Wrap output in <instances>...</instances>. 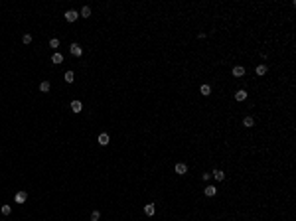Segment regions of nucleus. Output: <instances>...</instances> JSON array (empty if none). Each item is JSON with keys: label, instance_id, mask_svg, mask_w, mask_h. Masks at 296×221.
Instances as JSON below:
<instances>
[{"label": "nucleus", "instance_id": "1", "mask_svg": "<svg viewBox=\"0 0 296 221\" xmlns=\"http://www.w3.org/2000/svg\"><path fill=\"white\" fill-rule=\"evenodd\" d=\"M63 16H65V20H67V22H75L77 18H79V12H75V10H67L65 14H63Z\"/></svg>", "mask_w": 296, "mask_h": 221}, {"label": "nucleus", "instance_id": "2", "mask_svg": "<svg viewBox=\"0 0 296 221\" xmlns=\"http://www.w3.org/2000/svg\"><path fill=\"white\" fill-rule=\"evenodd\" d=\"M69 51H71L73 55H77V57H79V55H83V47H81L79 44H71V47H69Z\"/></svg>", "mask_w": 296, "mask_h": 221}, {"label": "nucleus", "instance_id": "3", "mask_svg": "<svg viewBox=\"0 0 296 221\" xmlns=\"http://www.w3.org/2000/svg\"><path fill=\"white\" fill-rule=\"evenodd\" d=\"M14 199H16V203H24V201L28 199V194H26V191H18V194L14 196Z\"/></svg>", "mask_w": 296, "mask_h": 221}, {"label": "nucleus", "instance_id": "4", "mask_svg": "<svg viewBox=\"0 0 296 221\" xmlns=\"http://www.w3.org/2000/svg\"><path fill=\"white\" fill-rule=\"evenodd\" d=\"M233 75H235V77H243V75H245V67L235 65L233 67Z\"/></svg>", "mask_w": 296, "mask_h": 221}, {"label": "nucleus", "instance_id": "5", "mask_svg": "<svg viewBox=\"0 0 296 221\" xmlns=\"http://www.w3.org/2000/svg\"><path fill=\"white\" fill-rule=\"evenodd\" d=\"M186 172H187V166L184 164V162L176 164V174H180V176H182V174H186Z\"/></svg>", "mask_w": 296, "mask_h": 221}, {"label": "nucleus", "instance_id": "6", "mask_svg": "<svg viewBox=\"0 0 296 221\" xmlns=\"http://www.w3.org/2000/svg\"><path fill=\"white\" fill-rule=\"evenodd\" d=\"M71 110H73V113H81V110H83L81 101H73V103H71Z\"/></svg>", "mask_w": 296, "mask_h": 221}, {"label": "nucleus", "instance_id": "7", "mask_svg": "<svg viewBox=\"0 0 296 221\" xmlns=\"http://www.w3.org/2000/svg\"><path fill=\"white\" fill-rule=\"evenodd\" d=\"M109 140H111L109 134H105V132L99 134V144H101V146H107V144H109Z\"/></svg>", "mask_w": 296, "mask_h": 221}, {"label": "nucleus", "instance_id": "8", "mask_svg": "<svg viewBox=\"0 0 296 221\" xmlns=\"http://www.w3.org/2000/svg\"><path fill=\"white\" fill-rule=\"evenodd\" d=\"M235 99H237V101H245V99H247V91H245V89H239V91L235 93Z\"/></svg>", "mask_w": 296, "mask_h": 221}, {"label": "nucleus", "instance_id": "9", "mask_svg": "<svg viewBox=\"0 0 296 221\" xmlns=\"http://www.w3.org/2000/svg\"><path fill=\"white\" fill-rule=\"evenodd\" d=\"M215 194H217V188H215V186H207V188H205V196H207V198H213Z\"/></svg>", "mask_w": 296, "mask_h": 221}, {"label": "nucleus", "instance_id": "10", "mask_svg": "<svg viewBox=\"0 0 296 221\" xmlns=\"http://www.w3.org/2000/svg\"><path fill=\"white\" fill-rule=\"evenodd\" d=\"M144 213H146V215H154V213H156V207H154V203H148V205H144Z\"/></svg>", "mask_w": 296, "mask_h": 221}, {"label": "nucleus", "instance_id": "11", "mask_svg": "<svg viewBox=\"0 0 296 221\" xmlns=\"http://www.w3.org/2000/svg\"><path fill=\"white\" fill-rule=\"evenodd\" d=\"M213 178H215L217 182H221V180H225V172H223V170H215V172H213Z\"/></svg>", "mask_w": 296, "mask_h": 221}, {"label": "nucleus", "instance_id": "12", "mask_svg": "<svg viewBox=\"0 0 296 221\" xmlns=\"http://www.w3.org/2000/svg\"><path fill=\"white\" fill-rule=\"evenodd\" d=\"M52 61H54V63H63V55H61V54H54V55H52Z\"/></svg>", "mask_w": 296, "mask_h": 221}, {"label": "nucleus", "instance_id": "13", "mask_svg": "<svg viewBox=\"0 0 296 221\" xmlns=\"http://www.w3.org/2000/svg\"><path fill=\"white\" fill-rule=\"evenodd\" d=\"M243 124H245L247 128H251L253 124H255V121H253V117H245V119H243Z\"/></svg>", "mask_w": 296, "mask_h": 221}, {"label": "nucleus", "instance_id": "14", "mask_svg": "<svg viewBox=\"0 0 296 221\" xmlns=\"http://www.w3.org/2000/svg\"><path fill=\"white\" fill-rule=\"evenodd\" d=\"M40 91L47 93V91H49V81H42V83H40Z\"/></svg>", "mask_w": 296, "mask_h": 221}, {"label": "nucleus", "instance_id": "15", "mask_svg": "<svg viewBox=\"0 0 296 221\" xmlns=\"http://www.w3.org/2000/svg\"><path fill=\"white\" fill-rule=\"evenodd\" d=\"M199 91H201V95H205V97H207L209 93H211V87H209V85H201V87H199Z\"/></svg>", "mask_w": 296, "mask_h": 221}, {"label": "nucleus", "instance_id": "16", "mask_svg": "<svg viewBox=\"0 0 296 221\" xmlns=\"http://www.w3.org/2000/svg\"><path fill=\"white\" fill-rule=\"evenodd\" d=\"M65 81H67V83H73V81H75V75H73V71H67V73H65Z\"/></svg>", "mask_w": 296, "mask_h": 221}, {"label": "nucleus", "instance_id": "17", "mask_svg": "<svg viewBox=\"0 0 296 221\" xmlns=\"http://www.w3.org/2000/svg\"><path fill=\"white\" fill-rule=\"evenodd\" d=\"M89 16H91V8H89V6H85V8L81 10V18H89Z\"/></svg>", "mask_w": 296, "mask_h": 221}, {"label": "nucleus", "instance_id": "18", "mask_svg": "<svg viewBox=\"0 0 296 221\" xmlns=\"http://www.w3.org/2000/svg\"><path fill=\"white\" fill-rule=\"evenodd\" d=\"M266 73V65H259L257 67V75H264Z\"/></svg>", "mask_w": 296, "mask_h": 221}, {"label": "nucleus", "instance_id": "19", "mask_svg": "<svg viewBox=\"0 0 296 221\" xmlns=\"http://www.w3.org/2000/svg\"><path fill=\"white\" fill-rule=\"evenodd\" d=\"M49 47H54V49H55V47H59V40H57V38L49 40Z\"/></svg>", "mask_w": 296, "mask_h": 221}, {"label": "nucleus", "instance_id": "20", "mask_svg": "<svg viewBox=\"0 0 296 221\" xmlns=\"http://www.w3.org/2000/svg\"><path fill=\"white\" fill-rule=\"evenodd\" d=\"M99 217H101V213H99L97 209H95L93 213H91V221H99Z\"/></svg>", "mask_w": 296, "mask_h": 221}, {"label": "nucleus", "instance_id": "21", "mask_svg": "<svg viewBox=\"0 0 296 221\" xmlns=\"http://www.w3.org/2000/svg\"><path fill=\"white\" fill-rule=\"evenodd\" d=\"M10 211H12L10 205H2V213H4V215H10Z\"/></svg>", "mask_w": 296, "mask_h": 221}, {"label": "nucleus", "instance_id": "22", "mask_svg": "<svg viewBox=\"0 0 296 221\" xmlns=\"http://www.w3.org/2000/svg\"><path fill=\"white\" fill-rule=\"evenodd\" d=\"M22 42H24V44H30V42H32V36H30V34H24Z\"/></svg>", "mask_w": 296, "mask_h": 221}]
</instances>
